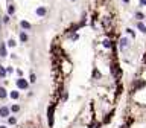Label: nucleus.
Segmentation results:
<instances>
[{"mask_svg": "<svg viewBox=\"0 0 146 128\" xmlns=\"http://www.w3.org/2000/svg\"><path fill=\"white\" fill-rule=\"evenodd\" d=\"M111 73H113V76H114V78H117V79L120 78L122 72H120V69H119V66H117V64H113V66H111Z\"/></svg>", "mask_w": 146, "mask_h": 128, "instance_id": "obj_1", "label": "nucleus"}, {"mask_svg": "<svg viewBox=\"0 0 146 128\" xmlns=\"http://www.w3.org/2000/svg\"><path fill=\"white\" fill-rule=\"evenodd\" d=\"M53 110H55V105H50L49 110H47V116H49V127H53Z\"/></svg>", "mask_w": 146, "mask_h": 128, "instance_id": "obj_2", "label": "nucleus"}, {"mask_svg": "<svg viewBox=\"0 0 146 128\" xmlns=\"http://www.w3.org/2000/svg\"><path fill=\"white\" fill-rule=\"evenodd\" d=\"M17 87H18V89H21V90H26V89L29 87V84H27L26 79L20 78V79H17Z\"/></svg>", "mask_w": 146, "mask_h": 128, "instance_id": "obj_3", "label": "nucleus"}, {"mask_svg": "<svg viewBox=\"0 0 146 128\" xmlns=\"http://www.w3.org/2000/svg\"><path fill=\"white\" fill-rule=\"evenodd\" d=\"M18 25H20V27H21L23 31H31V29H32L31 23H29V21H26V20H20V23H18Z\"/></svg>", "mask_w": 146, "mask_h": 128, "instance_id": "obj_4", "label": "nucleus"}, {"mask_svg": "<svg viewBox=\"0 0 146 128\" xmlns=\"http://www.w3.org/2000/svg\"><path fill=\"white\" fill-rule=\"evenodd\" d=\"M6 55H8V52H6V43H5V41H0V56L5 58Z\"/></svg>", "mask_w": 146, "mask_h": 128, "instance_id": "obj_5", "label": "nucleus"}, {"mask_svg": "<svg viewBox=\"0 0 146 128\" xmlns=\"http://www.w3.org/2000/svg\"><path fill=\"white\" fill-rule=\"evenodd\" d=\"M35 12H37V15H38V17H44V15L47 14V9L44 8V6H38Z\"/></svg>", "mask_w": 146, "mask_h": 128, "instance_id": "obj_6", "label": "nucleus"}, {"mask_svg": "<svg viewBox=\"0 0 146 128\" xmlns=\"http://www.w3.org/2000/svg\"><path fill=\"white\" fill-rule=\"evenodd\" d=\"M9 113H11V110H9L8 107H2V108H0V118H8Z\"/></svg>", "mask_w": 146, "mask_h": 128, "instance_id": "obj_7", "label": "nucleus"}, {"mask_svg": "<svg viewBox=\"0 0 146 128\" xmlns=\"http://www.w3.org/2000/svg\"><path fill=\"white\" fill-rule=\"evenodd\" d=\"M18 37H20V41H21V43H26V41L29 40V37H27V34H26L25 31H20V32H18Z\"/></svg>", "mask_w": 146, "mask_h": 128, "instance_id": "obj_8", "label": "nucleus"}, {"mask_svg": "<svg viewBox=\"0 0 146 128\" xmlns=\"http://www.w3.org/2000/svg\"><path fill=\"white\" fill-rule=\"evenodd\" d=\"M119 46H120V49L123 50L125 47H128V46H129V40H128V38H122V40H120V44H119Z\"/></svg>", "mask_w": 146, "mask_h": 128, "instance_id": "obj_9", "label": "nucleus"}, {"mask_svg": "<svg viewBox=\"0 0 146 128\" xmlns=\"http://www.w3.org/2000/svg\"><path fill=\"white\" fill-rule=\"evenodd\" d=\"M143 85H146L145 81H137L136 84H132V91L137 90V89H140V87H143Z\"/></svg>", "mask_w": 146, "mask_h": 128, "instance_id": "obj_10", "label": "nucleus"}, {"mask_svg": "<svg viewBox=\"0 0 146 128\" xmlns=\"http://www.w3.org/2000/svg\"><path fill=\"white\" fill-rule=\"evenodd\" d=\"M6 12H8V15H14V12H15V6H14V5H8Z\"/></svg>", "mask_w": 146, "mask_h": 128, "instance_id": "obj_11", "label": "nucleus"}, {"mask_svg": "<svg viewBox=\"0 0 146 128\" xmlns=\"http://www.w3.org/2000/svg\"><path fill=\"white\" fill-rule=\"evenodd\" d=\"M8 93H6V89L5 87H0V99H6Z\"/></svg>", "mask_w": 146, "mask_h": 128, "instance_id": "obj_12", "label": "nucleus"}, {"mask_svg": "<svg viewBox=\"0 0 146 128\" xmlns=\"http://www.w3.org/2000/svg\"><path fill=\"white\" fill-rule=\"evenodd\" d=\"M137 27L140 29V32H143V34H146V26L143 25V23H142V21H138V23H137Z\"/></svg>", "mask_w": 146, "mask_h": 128, "instance_id": "obj_13", "label": "nucleus"}, {"mask_svg": "<svg viewBox=\"0 0 146 128\" xmlns=\"http://www.w3.org/2000/svg\"><path fill=\"white\" fill-rule=\"evenodd\" d=\"M5 76H6V67L0 64V78H5Z\"/></svg>", "mask_w": 146, "mask_h": 128, "instance_id": "obj_14", "label": "nucleus"}, {"mask_svg": "<svg viewBox=\"0 0 146 128\" xmlns=\"http://www.w3.org/2000/svg\"><path fill=\"white\" fill-rule=\"evenodd\" d=\"M134 15H136V18H137L138 21H142V20H143V18H145V15H143V14H142V12H140V11H137V12H136V14H134Z\"/></svg>", "mask_w": 146, "mask_h": 128, "instance_id": "obj_15", "label": "nucleus"}, {"mask_svg": "<svg viewBox=\"0 0 146 128\" xmlns=\"http://www.w3.org/2000/svg\"><path fill=\"white\" fill-rule=\"evenodd\" d=\"M2 21H3L5 25H8L9 21H11V15H8V14H6V15H3V18H2Z\"/></svg>", "mask_w": 146, "mask_h": 128, "instance_id": "obj_16", "label": "nucleus"}, {"mask_svg": "<svg viewBox=\"0 0 146 128\" xmlns=\"http://www.w3.org/2000/svg\"><path fill=\"white\" fill-rule=\"evenodd\" d=\"M18 96H20L18 91H11V98H12V99H18Z\"/></svg>", "mask_w": 146, "mask_h": 128, "instance_id": "obj_17", "label": "nucleus"}, {"mask_svg": "<svg viewBox=\"0 0 146 128\" xmlns=\"http://www.w3.org/2000/svg\"><path fill=\"white\" fill-rule=\"evenodd\" d=\"M111 41H110V40H103V47H107V49H108V47H111Z\"/></svg>", "mask_w": 146, "mask_h": 128, "instance_id": "obj_18", "label": "nucleus"}, {"mask_svg": "<svg viewBox=\"0 0 146 128\" xmlns=\"http://www.w3.org/2000/svg\"><path fill=\"white\" fill-rule=\"evenodd\" d=\"M18 110H20L18 105H12V107H11V111H12V113H18Z\"/></svg>", "mask_w": 146, "mask_h": 128, "instance_id": "obj_19", "label": "nucleus"}, {"mask_svg": "<svg viewBox=\"0 0 146 128\" xmlns=\"http://www.w3.org/2000/svg\"><path fill=\"white\" fill-rule=\"evenodd\" d=\"M15 44H17V43H15L14 40H9V41H8V46H9V47H15Z\"/></svg>", "mask_w": 146, "mask_h": 128, "instance_id": "obj_20", "label": "nucleus"}, {"mask_svg": "<svg viewBox=\"0 0 146 128\" xmlns=\"http://www.w3.org/2000/svg\"><path fill=\"white\" fill-rule=\"evenodd\" d=\"M35 81H37V76H35V73H31V82L34 84Z\"/></svg>", "mask_w": 146, "mask_h": 128, "instance_id": "obj_21", "label": "nucleus"}, {"mask_svg": "<svg viewBox=\"0 0 146 128\" xmlns=\"http://www.w3.org/2000/svg\"><path fill=\"white\" fill-rule=\"evenodd\" d=\"M99 76H101V73H99V72H97V70L95 69V70H93V78H99Z\"/></svg>", "mask_w": 146, "mask_h": 128, "instance_id": "obj_22", "label": "nucleus"}, {"mask_svg": "<svg viewBox=\"0 0 146 128\" xmlns=\"http://www.w3.org/2000/svg\"><path fill=\"white\" fill-rule=\"evenodd\" d=\"M8 122L11 124V125H14V124L17 122V119H15V118H9V120H8Z\"/></svg>", "mask_w": 146, "mask_h": 128, "instance_id": "obj_23", "label": "nucleus"}, {"mask_svg": "<svg viewBox=\"0 0 146 128\" xmlns=\"http://www.w3.org/2000/svg\"><path fill=\"white\" fill-rule=\"evenodd\" d=\"M126 32H128V34H129L131 37H136V32H134L132 29H126Z\"/></svg>", "mask_w": 146, "mask_h": 128, "instance_id": "obj_24", "label": "nucleus"}, {"mask_svg": "<svg viewBox=\"0 0 146 128\" xmlns=\"http://www.w3.org/2000/svg\"><path fill=\"white\" fill-rule=\"evenodd\" d=\"M78 38H79V35H78V34H75V35H72V40H73V41H76Z\"/></svg>", "mask_w": 146, "mask_h": 128, "instance_id": "obj_25", "label": "nucleus"}, {"mask_svg": "<svg viewBox=\"0 0 146 128\" xmlns=\"http://www.w3.org/2000/svg\"><path fill=\"white\" fill-rule=\"evenodd\" d=\"M110 119H111V114H108V116H107V118H105V120H103V122H105V124H107V122H110Z\"/></svg>", "mask_w": 146, "mask_h": 128, "instance_id": "obj_26", "label": "nucleus"}, {"mask_svg": "<svg viewBox=\"0 0 146 128\" xmlns=\"http://www.w3.org/2000/svg\"><path fill=\"white\" fill-rule=\"evenodd\" d=\"M140 5H142V6H146V0H140Z\"/></svg>", "mask_w": 146, "mask_h": 128, "instance_id": "obj_27", "label": "nucleus"}, {"mask_svg": "<svg viewBox=\"0 0 146 128\" xmlns=\"http://www.w3.org/2000/svg\"><path fill=\"white\" fill-rule=\"evenodd\" d=\"M122 2H123V3H129V0H122Z\"/></svg>", "mask_w": 146, "mask_h": 128, "instance_id": "obj_28", "label": "nucleus"}, {"mask_svg": "<svg viewBox=\"0 0 146 128\" xmlns=\"http://www.w3.org/2000/svg\"><path fill=\"white\" fill-rule=\"evenodd\" d=\"M0 128H6V127H0Z\"/></svg>", "mask_w": 146, "mask_h": 128, "instance_id": "obj_29", "label": "nucleus"}, {"mask_svg": "<svg viewBox=\"0 0 146 128\" xmlns=\"http://www.w3.org/2000/svg\"><path fill=\"white\" fill-rule=\"evenodd\" d=\"M72 2H75V0H72Z\"/></svg>", "mask_w": 146, "mask_h": 128, "instance_id": "obj_30", "label": "nucleus"}]
</instances>
